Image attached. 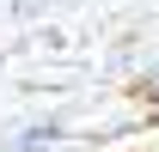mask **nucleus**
<instances>
[{"mask_svg": "<svg viewBox=\"0 0 159 152\" xmlns=\"http://www.w3.org/2000/svg\"><path fill=\"white\" fill-rule=\"evenodd\" d=\"M141 97H147V103H153V110H159V67H153V73H147V79H141Z\"/></svg>", "mask_w": 159, "mask_h": 152, "instance_id": "obj_2", "label": "nucleus"}, {"mask_svg": "<svg viewBox=\"0 0 159 152\" xmlns=\"http://www.w3.org/2000/svg\"><path fill=\"white\" fill-rule=\"evenodd\" d=\"M141 152H159V146H141Z\"/></svg>", "mask_w": 159, "mask_h": 152, "instance_id": "obj_3", "label": "nucleus"}, {"mask_svg": "<svg viewBox=\"0 0 159 152\" xmlns=\"http://www.w3.org/2000/svg\"><path fill=\"white\" fill-rule=\"evenodd\" d=\"M55 140H61V128H55V122H37V128H25L19 140H12V152H49Z\"/></svg>", "mask_w": 159, "mask_h": 152, "instance_id": "obj_1", "label": "nucleus"}]
</instances>
